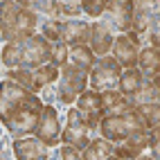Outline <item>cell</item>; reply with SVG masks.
Listing matches in <instances>:
<instances>
[{
  "label": "cell",
  "mask_w": 160,
  "mask_h": 160,
  "mask_svg": "<svg viewBox=\"0 0 160 160\" xmlns=\"http://www.w3.org/2000/svg\"><path fill=\"white\" fill-rule=\"evenodd\" d=\"M52 43L34 32L29 36H23L12 43H5L2 48V68H38L50 63Z\"/></svg>",
  "instance_id": "obj_1"
},
{
  "label": "cell",
  "mask_w": 160,
  "mask_h": 160,
  "mask_svg": "<svg viewBox=\"0 0 160 160\" xmlns=\"http://www.w3.org/2000/svg\"><path fill=\"white\" fill-rule=\"evenodd\" d=\"M45 16H38L36 12L20 7L16 0H2V18H0V34L5 43H12L23 36H29L38 32V25Z\"/></svg>",
  "instance_id": "obj_2"
},
{
  "label": "cell",
  "mask_w": 160,
  "mask_h": 160,
  "mask_svg": "<svg viewBox=\"0 0 160 160\" xmlns=\"http://www.w3.org/2000/svg\"><path fill=\"white\" fill-rule=\"evenodd\" d=\"M90 74L86 70H81L79 66H74L72 61L61 66V74L57 79V97L59 106H74V102L79 99V95L88 88Z\"/></svg>",
  "instance_id": "obj_3"
},
{
  "label": "cell",
  "mask_w": 160,
  "mask_h": 160,
  "mask_svg": "<svg viewBox=\"0 0 160 160\" xmlns=\"http://www.w3.org/2000/svg\"><path fill=\"white\" fill-rule=\"evenodd\" d=\"M43 97H38L36 102H32L23 108H18L14 113H9L7 117H2V126L12 138H27L36 133V126L41 122V113H43Z\"/></svg>",
  "instance_id": "obj_4"
},
{
  "label": "cell",
  "mask_w": 160,
  "mask_h": 160,
  "mask_svg": "<svg viewBox=\"0 0 160 160\" xmlns=\"http://www.w3.org/2000/svg\"><path fill=\"white\" fill-rule=\"evenodd\" d=\"M59 74H61V68L54 63H45L38 68H2V77L23 83L32 92H41L50 83H57Z\"/></svg>",
  "instance_id": "obj_5"
},
{
  "label": "cell",
  "mask_w": 160,
  "mask_h": 160,
  "mask_svg": "<svg viewBox=\"0 0 160 160\" xmlns=\"http://www.w3.org/2000/svg\"><path fill=\"white\" fill-rule=\"evenodd\" d=\"M144 126L147 124L142 120V115L138 113V108H131V111L120 113V115H104L99 122V135L108 138L111 142H122L133 131L144 129Z\"/></svg>",
  "instance_id": "obj_6"
},
{
  "label": "cell",
  "mask_w": 160,
  "mask_h": 160,
  "mask_svg": "<svg viewBox=\"0 0 160 160\" xmlns=\"http://www.w3.org/2000/svg\"><path fill=\"white\" fill-rule=\"evenodd\" d=\"M122 72L124 68L120 66L113 54H106V57H97L95 66L90 70V81H88V88L92 90H115L120 88V79H122Z\"/></svg>",
  "instance_id": "obj_7"
},
{
  "label": "cell",
  "mask_w": 160,
  "mask_h": 160,
  "mask_svg": "<svg viewBox=\"0 0 160 160\" xmlns=\"http://www.w3.org/2000/svg\"><path fill=\"white\" fill-rule=\"evenodd\" d=\"M113 158H124V160H153L151 153V129L133 131L126 140L113 144Z\"/></svg>",
  "instance_id": "obj_8"
},
{
  "label": "cell",
  "mask_w": 160,
  "mask_h": 160,
  "mask_svg": "<svg viewBox=\"0 0 160 160\" xmlns=\"http://www.w3.org/2000/svg\"><path fill=\"white\" fill-rule=\"evenodd\" d=\"M36 99H38V92H32L23 83L2 77V86H0V117H7L9 113L23 108V106L36 102Z\"/></svg>",
  "instance_id": "obj_9"
},
{
  "label": "cell",
  "mask_w": 160,
  "mask_h": 160,
  "mask_svg": "<svg viewBox=\"0 0 160 160\" xmlns=\"http://www.w3.org/2000/svg\"><path fill=\"white\" fill-rule=\"evenodd\" d=\"M95 138L90 124L81 117L77 106H70L66 111V124H63V131H61V142H68L74 144L77 149H83L90 140Z\"/></svg>",
  "instance_id": "obj_10"
},
{
  "label": "cell",
  "mask_w": 160,
  "mask_h": 160,
  "mask_svg": "<svg viewBox=\"0 0 160 160\" xmlns=\"http://www.w3.org/2000/svg\"><path fill=\"white\" fill-rule=\"evenodd\" d=\"M140 50H142V38L138 36L135 32H126V34H117L115 36L111 54L120 61L122 68H138Z\"/></svg>",
  "instance_id": "obj_11"
},
{
  "label": "cell",
  "mask_w": 160,
  "mask_h": 160,
  "mask_svg": "<svg viewBox=\"0 0 160 160\" xmlns=\"http://www.w3.org/2000/svg\"><path fill=\"white\" fill-rule=\"evenodd\" d=\"M61 131H63V124H61L59 111L54 108V104H45L34 135L38 138V140H43L50 149H54V147L61 144Z\"/></svg>",
  "instance_id": "obj_12"
},
{
  "label": "cell",
  "mask_w": 160,
  "mask_h": 160,
  "mask_svg": "<svg viewBox=\"0 0 160 160\" xmlns=\"http://www.w3.org/2000/svg\"><path fill=\"white\" fill-rule=\"evenodd\" d=\"M74 106L79 108L81 117L90 124V129L95 135H99V122L104 117V102H102V92L99 90H92V88H86L79 99L74 102Z\"/></svg>",
  "instance_id": "obj_13"
},
{
  "label": "cell",
  "mask_w": 160,
  "mask_h": 160,
  "mask_svg": "<svg viewBox=\"0 0 160 160\" xmlns=\"http://www.w3.org/2000/svg\"><path fill=\"white\" fill-rule=\"evenodd\" d=\"M102 20H106L115 34H126L133 27V0H111Z\"/></svg>",
  "instance_id": "obj_14"
},
{
  "label": "cell",
  "mask_w": 160,
  "mask_h": 160,
  "mask_svg": "<svg viewBox=\"0 0 160 160\" xmlns=\"http://www.w3.org/2000/svg\"><path fill=\"white\" fill-rule=\"evenodd\" d=\"M12 151H14V158H18V160H48L52 156L50 147L43 140H38L36 135L14 138Z\"/></svg>",
  "instance_id": "obj_15"
},
{
  "label": "cell",
  "mask_w": 160,
  "mask_h": 160,
  "mask_svg": "<svg viewBox=\"0 0 160 160\" xmlns=\"http://www.w3.org/2000/svg\"><path fill=\"white\" fill-rule=\"evenodd\" d=\"M115 32L113 27L106 23V20L97 18V20H92L90 23V48L92 52L97 57H106V54H111L113 52V43H115Z\"/></svg>",
  "instance_id": "obj_16"
},
{
  "label": "cell",
  "mask_w": 160,
  "mask_h": 160,
  "mask_svg": "<svg viewBox=\"0 0 160 160\" xmlns=\"http://www.w3.org/2000/svg\"><path fill=\"white\" fill-rule=\"evenodd\" d=\"M158 9H160V0H133V27H131V32H135L142 38V48H144V36L149 32V25H151Z\"/></svg>",
  "instance_id": "obj_17"
},
{
  "label": "cell",
  "mask_w": 160,
  "mask_h": 160,
  "mask_svg": "<svg viewBox=\"0 0 160 160\" xmlns=\"http://www.w3.org/2000/svg\"><path fill=\"white\" fill-rule=\"evenodd\" d=\"M61 36L70 48L72 45H88L90 43V23L83 18L61 20Z\"/></svg>",
  "instance_id": "obj_18"
},
{
  "label": "cell",
  "mask_w": 160,
  "mask_h": 160,
  "mask_svg": "<svg viewBox=\"0 0 160 160\" xmlns=\"http://www.w3.org/2000/svg\"><path fill=\"white\" fill-rule=\"evenodd\" d=\"M113 144L108 138L104 135H95L92 140L81 149V158L83 160H111L113 158Z\"/></svg>",
  "instance_id": "obj_19"
},
{
  "label": "cell",
  "mask_w": 160,
  "mask_h": 160,
  "mask_svg": "<svg viewBox=\"0 0 160 160\" xmlns=\"http://www.w3.org/2000/svg\"><path fill=\"white\" fill-rule=\"evenodd\" d=\"M102 102H104V115H120V113H126V111L135 108L120 88L104 90L102 92Z\"/></svg>",
  "instance_id": "obj_20"
},
{
  "label": "cell",
  "mask_w": 160,
  "mask_h": 160,
  "mask_svg": "<svg viewBox=\"0 0 160 160\" xmlns=\"http://www.w3.org/2000/svg\"><path fill=\"white\" fill-rule=\"evenodd\" d=\"M138 68L142 70L147 79H156L160 74V50L153 45H144L140 50V59H138Z\"/></svg>",
  "instance_id": "obj_21"
},
{
  "label": "cell",
  "mask_w": 160,
  "mask_h": 160,
  "mask_svg": "<svg viewBox=\"0 0 160 160\" xmlns=\"http://www.w3.org/2000/svg\"><path fill=\"white\" fill-rule=\"evenodd\" d=\"M142 81H144V74H142L140 68H124L122 79H120V90L126 95V99H129V102L135 97V92L140 90Z\"/></svg>",
  "instance_id": "obj_22"
},
{
  "label": "cell",
  "mask_w": 160,
  "mask_h": 160,
  "mask_svg": "<svg viewBox=\"0 0 160 160\" xmlns=\"http://www.w3.org/2000/svg\"><path fill=\"white\" fill-rule=\"evenodd\" d=\"M70 61L90 74L95 61H97V54L92 52L90 45H72V48H70Z\"/></svg>",
  "instance_id": "obj_23"
},
{
  "label": "cell",
  "mask_w": 160,
  "mask_h": 160,
  "mask_svg": "<svg viewBox=\"0 0 160 160\" xmlns=\"http://www.w3.org/2000/svg\"><path fill=\"white\" fill-rule=\"evenodd\" d=\"M135 108L142 115V120L149 129H153V126L160 124V102H144V104H138Z\"/></svg>",
  "instance_id": "obj_24"
},
{
  "label": "cell",
  "mask_w": 160,
  "mask_h": 160,
  "mask_svg": "<svg viewBox=\"0 0 160 160\" xmlns=\"http://www.w3.org/2000/svg\"><path fill=\"white\" fill-rule=\"evenodd\" d=\"M38 34H43L50 43L63 41V36H61V20H57V18H43V23L38 25Z\"/></svg>",
  "instance_id": "obj_25"
},
{
  "label": "cell",
  "mask_w": 160,
  "mask_h": 160,
  "mask_svg": "<svg viewBox=\"0 0 160 160\" xmlns=\"http://www.w3.org/2000/svg\"><path fill=\"white\" fill-rule=\"evenodd\" d=\"M70 61V45L66 41H57V43H52V54H50V63H54V66H63V63Z\"/></svg>",
  "instance_id": "obj_26"
},
{
  "label": "cell",
  "mask_w": 160,
  "mask_h": 160,
  "mask_svg": "<svg viewBox=\"0 0 160 160\" xmlns=\"http://www.w3.org/2000/svg\"><path fill=\"white\" fill-rule=\"evenodd\" d=\"M111 0H83L81 7H83V14L88 18H102L104 12L108 9Z\"/></svg>",
  "instance_id": "obj_27"
},
{
  "label": "cell",
  "mask_w": 160,
  "mask_h": 160,
  "mask_svg": "<svg viewBox=\"0 0 160 160\" xmlns=\"http://www.w3.org/2000/svg\"><path fill=\"white\" fill-rule=\"evenodd\" d=\"M144 45H153V48L160 50V9L156 12L151 25H149V32H147V36H144Z\"/></svg>",
  "instance_id": "obj_28"
},
{
  "label": "cell",
  "mask_w": 160,
  "mask_h": 160,
  "mask_svg": "<svg viewBox=\"0 0 160 160\" xmlns=\"http://www.w3.org/2000/svg\"><path fill=\"white\" fill-rule=\"evenodd\" d=\"M54 158H63V160H83L81 158V149H77L74 144H68V142H61L57 151H52Z\"/></svg>",
  "instance_id": "obj_29"
},
{
  "label": "cell",
  "mask_w": 160,
  "mask_h": 160,
  "mask_svg": "<svg viewBox=\"0 0 160 160\" xmlns=\"http://www.w3.org/2000/svg\"><path fill=\"white\" fill-rule=\"evenodd\" d=\"M151 153L153 160H160V124L151 129Z\"/></svg>",
  "instance_id": "obj_30"
},
{
  "label": "cell",
  "mask_w": 160,
  "mask_h": 160,
  "mask_svg": "<svg viewBox=\"0 0 160 160\" xmlns=\"http://www.w3.org/2000/svg\"><path fill=\"white\" fill-rule=\"evenodd\" d=\"M41 97H43L45 104H59V97H57V83H50L41 90Z\"/></svg>",
  "instance_id": "obj_31"
},
{
  "label": "cell",
  "mask_w": 160,
  "mask_h": 160,
  "mask_svg": "<svg viewBox=\"0 0 160 160\" xmlns=\"http://www.w3.org/2000/svg\"><path fill=\"white\" fill-rule=\"evenodd\" d=\"M59 5H63V7H81V2L83 0H57ZM83 9V7H81Z\"/></svg>",
  "instance_id": "obj_32"
},
{
  "label": "cell",
  "mask_w": 160,
  "mask_h": 160,
  "mask_svg": "<svg viewBox=\"0 0 160 160\" xmlns=\"http://www.w3.org/2000/svg\"><path fill=\"white\" fill-rule=\"evenodd\" d=\"M16 2H18L20 7L29 9V12H34V2H36V0H16Z\"/></svg>",
  "instance_id": "obj_33"
},
{
  "label": "cell",
  "mask_w": 160,
  "mask_h": 160,
  "mask_svg": "<svg viewBox=\"0 0 160 160\" xmlns=\"http://www.w3.org/2000/svg\"><path fill=\"white\" fill-rule=\"evenodd\" d=\"M153 81H156V86H158V90H160V74H158V77H156ZM158 102H160V97H158Z\"/></svg>",
  "instance_id": "obj_34"
}]
</instances>
